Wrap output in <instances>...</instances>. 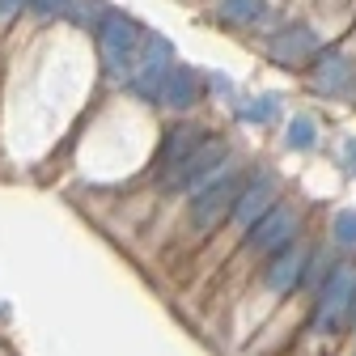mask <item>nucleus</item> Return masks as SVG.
I'll return each instance as SVG.
<instances>
[{"instance_id":"16","label":"nucleus","mask_w":356,"mask_h":356,"mask_svg":"<svg viewBox=\"0 0 356 356\" xmlns=\"http://www.w3.org/2000/svg\"><path fill=\"white\" fill-rule=\"evenodd\" d=\"M331 246L356 250V212H352V208H343V212L331 216Z\"/></svg>"},{"instance_id":"14","label":"nucleus","mask_w":356,"mask_h":356,"mask_svg":"<svg viewBox=\"0 0 356 356\" xmlns=\"http://www.w3.org/2000/svg\"><path fill=\"white\" fill-rule=\"evenodd\" d=\"M284 145L293 153H309L318 145V119H309V115H293L289 127H284Z\"/></svg>"},{"instance_id":"8","label":"nucleus","mask_w":356,"mask_h":356,"mask_svg":"<svg viewBox=\"0 0 356 356\" xmlns=\"http://www.w3.org/2000/svg\"><path fill=\"white\" fill-rule=\"evenodd\" d=\"M170 68H174V51H170V42H165V38H157V34H145L140 56H136V64H131V72H127V89H131V94H136L140 102H153V106H157L161 81L170 76Z\"/></svg>"},{"instance_id":"12","label":"nucleus","mask_w":356,"mask_h":356,"mask_svg":"<svg viewBox=\"0 0 356 356\" xmlns=\"http://www.w3.org/2000/svg\"><path fill=\"white\" fill-rule=\"evenodd\" d=\"M204 72L191 68V64H174L170 76L161 81V94H157V106L170 111V115H187L195 102H204Z\"/></svg>"},{"instance_id":"18","label":"nucleus","mask_w":356,"mask_h":356,"mask_svg":"<svg viewBox=\"0 0 356 356\" xmlns=\"http://www.w3.org/2000/svg\"><path fill=\"white\" fill-rule=\"evenodd\" d=\"M339 165H343L348 174H356V136H348V140L339 145Z\"/></svg>"},{"instance_id":"13","label":"nucleus","mask_w":356,"mask_h":356,"mask_svg":"<svg viewBox=\"0 0 356 356\" xmlns=\"http://www.w3.org/2000/svg\"><path fill=\"white\" fill-rule=\"evenodd\" d=\"M216 17L238 30H259L272 22V5L267 0H216Z\"/></svg>"},{"instance_id":"6","label":"nucleus","mask_w":356,"mask_h":356,"mask_svg":"<svg viewBox=\"0 0 356 356\" xmlns=\"http://www.w3.org/2000/svg\"><path fill=\"white\" fill-rule=\"evenodd\" d=\"M229 161H234V149H229V140L225 136H212L178 165L174 174H165L161 183H157V191H165V195H174V200H191L200 187H208L216 174H225L229 170Z\"/></svg>"},{"instance_id":"3","label":"nucleus","mask_w":356,"mask_h":356,"mask_svg":"<svg viewBox=\"0 0 356 356\" xmlns=\"http://www.w3.org/2000/svg\"><path fill=\"white\" fill-rule=\"evenodd\" d=\"M301 234H305V212H301V204L276 200V204L246 229V238L238 242V250L229 254V267H238V284L250 280L267 259L280 254L284 246H293Z\"/></svg>"},{"instance_id":"2","label":"nucleus","mask_w":356,"mask_h":356,"mask_svg":"<svg viewBox=\"0 0 356 356\" xmlns=\"http://www.w3.org/2000/svg\"><path fill=\"white\" fill-rule=\"evenodd\" d=\"M254 165H242L238 157L229 161L225 174H216L208 187H200L191 200H187V216H183V225H178V250H204L212 242V234L225 225V216L238 200V191L246 187V178H250Z\"/></svg>"},{"instance_id":"15","label":"nucleus","mask_w":356,"mask_h":356,"mask_svg":"<svg viewBox=\"0 0 356 356\" xmlns=\"http://www.w3.org/2000/svg\"><path fill=\"white\" fill-rule=\"evenodd\" d=\"M276 115H280V98H272V94H263V98H246V102L238 106V119H246V123H254V127L276 123Z\"/></svg>"},{"instance_id":"4","label":"nucleus","mask_w":356,"mask_h":356,"mask_svg":"<svg viewBox=\"0 0 356 356\" xmlns=\"http://www.w3.org/2000/svg\"><path fill=\"white\" fill-rule=\"evenodd\" d=\"M352 293H356V259L343 254V259H335L327 267L323 284L314 289V297L305 301V327H301V335H309L314 343H335L348 331Z\"/></svg>"},{"instance_id":"17","label":"nucleus","mask_w":356,"mask_h":356,"mask_svg":"<svg viewBox=\"0 0 356 356\" xmlns=\"http://www.w3.org/2000/svg\"><path fill=\"white\" fill-rule=\"evenodd\" d=\"M72 5H76V0H30V9L38 17H68Z\"/></svg>"},{"instance_id":"7","label":"nucleus","mask_w":356,"mask_h":356,"mask_svg":"<svg viewBox=\"0 0 356 356\" xmlns=\"http://www.w3.org/2000/svg\"><path fill=\"white\" fill-rule=\"evenodd\" d=\"M94 38H98V56H102L106 72H115V76H123V81H127L131 64H136V56H140L145 30H140L136 22H131L127 13L106 9V13L94 22Z\"/></svg>"},{"instance_id":"20","label":"nucleus","mask_w":356,"mask_h":356,"mask_svg":"<svg viewBox=\"0 0 356 356\" xmlns=\"http://www.w3.org/2000/svg\"><path fill=\"white\" fill-rule=\"evenodd\" d=\"M348 327H356V293H352V314H348Z\"/></svg>"},{"instance_id":"9","label":"nucleus","mask_w":356,"mask_h":356,"mask_svg":"<svg viewBox=\"0 0 356 356\" xmlns=\"http://www.w3.org/2000/svg\"><path fill=\"white\" fill-rule=\"evenodd\" d=\"M263 51H267V60L280 64V68H309L318 60V51H323V38H318L314 26H305V22L301 26H280V30L267 34Z\"/></svg>"},{"instance_id":"1","label":"nucleus","mask_w":356,"mask_h":356,"mask_svg":"<svg viewBox=\"0 0 356 356\" xmlns=\"http://www.w3.org/2000/svg\"><path fill=\"white\" fill-rule=\"evenodd\" d=\"M318 242L314 238H297L293 246H284L280 254H272L259 272L246 280V297H242V309H246V327L238 331V335H250L254 331V323H263V318H272L276 309H280V301L289 297H297V289H301V276H305V263H309V250H314Z\"/></svg>"},{"instance_id":"10","label":"nucleus","mask_w":356,"mask_h":356,"mask_svg":"<svg viewBox=\"0 0 356 356\" xmlns=\"http://www.w3.org/2000/svg\"><path fill=\"white\" fill-rule=\"evenodd\" d=\"M212 136V127L204 123H191V119H174L165 131H161V140H157V157H153V178L161 183L165 174H174L178 165H183L204 140Z\"/></svg>"},{"instance_id":"11","label":"nucleus","mask_w":356,"mask_h":356,"mask_svg":"<svg viewBox=\"0 0 356 356\" xmlns=\"http://www.w3.org/2000/svg\"><path fill=\"white\" fill-rule=\"evenodd\" d=\"M309 89L323 98H348L356 94V60L339 47H323L318 60L309 64Z\"/></svg>"},{"instance_id":"19","label":"nucleus","mask_w":356,"mask_h":356,"mask_svg":"<svg viewBox=\"0 0 356 356\" xmlns=\"http://www.w3.org/2000/svg\"><path fill=\"white\" fill-rule=\"evenodd\" d=\"M22 9H30V0H0V22H9V17H17Z\"/></svg>"},{"instance_id":"5","label":"nucleus","mask_w":356,"mask_h":356,"mask_svg":"<svg viewBox=\"0 0 356 356\" xmlns=\"http://www.w3.org/2000/svg\"><path fill=\"white\" fill-rule=\"evenodd\" d=\"M280 200V174L276 170H250V178H246V187L238 191V200H234V208H229V216H225V225H220L216 234H212V242L204 246L208 250V259H212V267L208 272H216L220 267V259H229L234 250H238V242L246 238V229L254 225V220L267 212Z\"/></svg>"}]
</instances>
